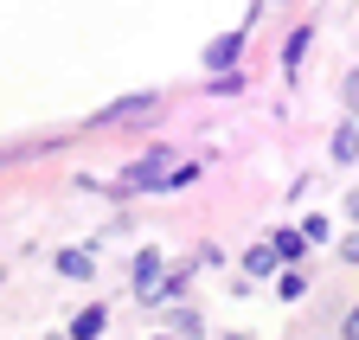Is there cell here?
<instances>
[{
	"label": "cell",
	"mask_w": 359,
	"mask_h": 340,
	"mask_svg": "<svg viewBox=\"0 0 359 340\" xmlns=\"http://www.w3.org/2000/svg\"><path fill=\"white\" fill-rule=\"evenodd\" d=\"M154 109H161V97H154V90H142V97H128V103H109V109H97V122H90V129H116V122L154 116Z\"/></svg>",
	"instance_id": "obj_1"
},
{
	"label": "cell",
	"mask_w": 359,
	"mask_h": 340,
	"mask_svg": "<svg viewBox=\"0 0 359 340\" xmlns=\"http://www.w3.org/2000/svg\"><path fill=\"white\" fill-rule=\"evenodd\" d=\"M238 52H244V32H224V39H212V46H205V71L238 64Z\"/></svg>",
	"instance_id": "obj_2"
},
{
	"label": "cell",
	"mask_w": 359,
	"mask_h": 340,
	"mask_svg": "<svg viewBox=\"0 0 359 340\" xmlns=\"http://www.w3.org/2000/svg\"><path fill=\"white\" fill-rule=\"evenodd\" d=\"M161 250H142V257H135V295H142V302H148V295H154V283H161Z\"/></svg>",
	"instance_id": "obj_3"
},
{
	"label": "cell",
	"mask_w": 359,
	"mask_h": 340,
	"mask_svg": "<svg viewBox=\"0 0 359 340\" xmlns=\"http://www.w3.org/2000/svg\"><path fill=\"white\" fill-rule=\"evenodd\" d=\"M58 276L90 283V276H97V257H90V250H58Z\"/></svg>",
	"instance_id": "obj_4"
},
{
	"label": "cell",
	"mask_w": 359,
	"mask_h": 340,
	"mask_svg": "<svg viewBox=\"0 0 359 340\" xmlns=\"http://www.w3.org/2000/svg\"><path fill=\"white\" fill-rule=\"evenodd\" d=\"M103 327H109V308H83V315L65 327V340H97Z\"/></svg>",
	"instance_id": "obj_5"
},
{
	"label": "cell",
	"mask_w": 359,
	"mask_h": 340,
	"mask_svg": "<svg viewBox=\"0 0 359 340\" xmlns=\"http://www.w3.org/2000/svg\"><path fill=\"white\" fill-rule=\"evenodd\" d=\"M187 283H193V270L180 264V270H167V283H154V295H148V302H173V295H187Z\"/></svg>",
	"instance_id": "obj_6"
},
{
	"label": "cell",
	"mask_w": 359,
	"mask_h": 340,
	"mask_svg": "<svg viewBox=\"0 0 359 340\" xmlns=\"http://www.w3.org/2000/svg\"><path fill=\"white\" fill-rule=\"evenodd\" d=\"M276 264H283V257H276V244H257L250 257H244V270H250V276H269Z\"/></svg>",
	"instance_id": "obj_7"
},
{
	"label": "cell",
	"mask_w": 359,
	"mask_h": 340,
	"mask_svg": "<svg viewBox=\"0 0 359 340\" xmlns=\"http://www.w3.org/2000/svg\"><path fill=\"white\" fill-rule=\"evenodd\" d=\"M334 161H359V129H346V122L334 129Z\"/></svg>",
	"instance_id": "obj_8"
},
{
	"label": "cell",
	"mask_w": 359,
	"mask_h": 340,
	"mask_svg": "<svg viewBox=\"0 0 359 340\" xmlns=\"http://www.w3.org/2000/svg\"><path fill=\"white\" fill-rule=\"evenodd\" d=\"M269 244H276V257H302V250H308V238H302V231H276Z\"/></svg>",
	"instance_id": "obj_9"
},
{
	"label": "cell",
	"mask_w": 359,
	"mask_h": 340,
	"mask_svg": "<svg viewBox=\"0 0 359 340\" xmlns=\"http://www.w3.org/2000/svg\"><path fill=\"white\" fill-rule=\"evenodd\" d=\"M173 327H180V340H199V334H205V327H199V315H193V308H180V315H173Z\"/></svg>",
	"instance_id": "obj_10"
},
{
	"label": "cell",
	"mask_w": 359,
	"mask_h": 340,
	"mask_svg": "<svg viewBox=\"0 0 359 340\" xmlns=\"http://www.w3.org/2000/svg\"><path fill=\"white\" fill-rule=\"evenodd\" d=\"M302 52H308V26H295V39H289V58H283V64L295 71V64H302Z\"/></svg>",
	"instance_id": "obj_11"
},
{
	"label": "cell",
	"mask_w": 359,
	"mask_h": 340,
	"mask_svg": "<svg viewBox=\"0 0 359 340\" xmlns=\"http://www.w3.org/2000/svg\"><path fill=\"white\" fill-rule=\"evenodd\" d=\"M276 289H283V295H289V302H295V295H302V289H308V276H302V270H289V276H283V283H276Z\"/></svg>",
	"instance_id": "obj_12"
},
{
	"label": "cell",
	"mask_w": 359,
	"mask_h": 340,
	"mask_svg": "<svg viewBox=\"0 0 359 340\" xmlns=\"http://www.w3.org/2000/svg\"><path fill=\"white\" fill-rule=\"evenodd\" d=\"M340 257H346V264H359V231H353V238L340 244Z\"/></svg>",
	"instance_id": "obj_13"
},
{
	"label": "cell",
	"mask_w": 359,
	"mask_h": 340,
	"mask_svg": "<svg viewBox=\"0 0 359 340\" xmlns=\"http://www.w3.org/2000/svg\"><path fill=\"white\" fill-rule=\"evenodd\" d=\"M346 103H353V109H359V71H353V77H346Z\"/></svg>",
	"instance_id": "obj_14"
},
{
	"label": "cell",
	"mask_w": 359,
	"mask_h": 340,
	"mask_svg": "<svg viewBox=\"0 0 359 340\" xmlns=\"http://www.w3.org/2000/svg\"><path fill=\"white\" fill-rule=\"evenodd\" d=\"M340 334H346V340H359V308L346 315V327H340Z\"/></svg>",
	"instance_id": "obj_15"
},
{
	"label": "cell",
	"mask_w": 359,
	"mask_h": 340,
	"mask_svg": "<svg viewBox=\"0 0 359 340\" xmlns=\"http://www.w3.org/2000/svg\"><path fill=\"white\" fill-rule=\"evenodd\" d=\"M346 219H359V193H346Z\"/></svg>",
	"instance_id": "obj_16"
},
{
	"label": "cell",
	"mask_w": 359,
	"mask_h": 340,
	"mask_svg": "<svg viewBox=\"0 0 359 340\" xmlns=\"http://www.w3.org/2000/svg\"><path fill=\"white\" fill-rule=\"evenodd\" d=\"M161 340H180V334H161Z\"/></svg>",
	"instance_id": "obj_17"
}]
</instances>
